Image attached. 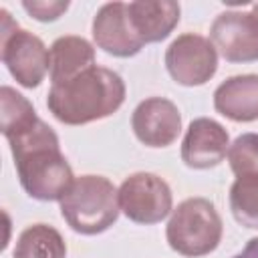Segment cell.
<instances>
[{"label":"cell","instance_id":"3","mask_svg":"<svg viewBox=\"0 0 258 258\" xmlns=\"http://www.w3.org/2000/svg\"><path fill=\"white\" fill-rule=\"evenodd\" d=\"M119 189L105 175H81L60 200V216L83 236L109 230L119 218Z\"/></svg>","mask_w":258,"mask_h":258},{"label":"cell","instance_id":"18","mask_svg":"<svg viewBox=\"0 0 258 258\" xmlns=\"http://www.w3.org/2000/svg\"><path fill=\"white\" fill-rule=\"evenodd\" d=\"M228 163L236 177L258 175V133L238 135L228 149Z\"/></svg>","mask_w":258,"mask_h":258},{"label":"cell","instance_id":"12","mask_svg":"<svg viewBox=\"0 0 258 258\" xmlns=\"http://www.w3.org/2000/svg\"><path fill=\"white\" fill-rule=\"evenodd\" d=\"M214 109L236 123L258 121V75H234L214 91Z\"/></svg>","mask_w":258,"mask_h":258},{"label":"cell","instance_id":"10","mask_svg":"<svg viewBox=\"0 0 258 258\" xmlns=\"http://www.w3.org/2000/svg\"><path fill=\"white\" fill-rule=\"evenodd\" d=\"M230 149V135L222 123L210 117L194 119L181 141V161L191 169H210L224 161Z\"/></svg>","mask_w":258,"mask_h":258},{"label":"cell","instance_id":"7","mask_svg":"<svg viewBox=\"0 0 258 258\" xmlns=\"http://www.w3.org/2000/svg\"><path fill=\"white\" fill-rule=\"evenodd\" d=\"M165 69L177 85H206L218 71V50L210 38L196 32H183L167 46Z\"/></svg>","mask_w":258,"mask_h":258},{"label":"cell","instance_id":"5","mask_svg":"<svg viewBox=\"0 0 258 258\" xmlns=\"http://www.w3.org/2000/svg\"><path fill=\"white\" fill-rule=\"evenodd\" d=\"M0 56L10 77L24 89H36L50 73V50L44 42L12 20L8 10H0Z\"/></svg>","mask_w":258,"mask_h":258},{"label":"cell","instance_id":"11","mask_svg":"<svg viewBox=\"0 0 258 258\" xmlns=\"http://www.w3.org/2000/svg\"><path fill=\"white\" fill-rule=\"evenodd\" d=\"M93 40L97 48L117 58L135 56L145 46L129 22L125 2H107L97 10L93 18Z\"/></svg>","mask_w":258,"mask_h":258},{"label":"cell","instance_id":"20","mask_svg":"<svg viewBox=\"0 0 258 258\" xmlns=\"http://www.w3.org/2000/svg\"><path fill=\"white\" fill-rule=\"evenodd\" d=\"M234 258H258V238L248 240V244L244 246V250L238 252Z\"/></svg>","mask_w":258,"mask_h":258},{"label":"cell","instance_id":"13","mask_svg":"<svg viewBox=\"0 0 258 258\" xmlns=\"http://www.w3.org/2000/svg\"><path fill=\"white\" fill-rule=\"evenodd\" d=\"M127 14L139 40L143 44H151L165 40L173 32V28L179 22L181 8L173 0H159V2L137 0L127 4Z\"/></svg>","mask_w":258,"mask_h":258},{"label":"cell","instance_id":"19","mask_svg":"<svg viewBox=\"0 0 258 258\" xmlns=\"http://www.w3.org/2000/svg\"><path fill=\"white\" fill-rule=\"evenodd\" d=\"M67 0H24L22 8L38 22H54L69 10Z\"/></svg>","mask_w":258,"mask_h":258},{"label":"cell","instance_id":"15","mask_svg":"<svg viewBox=\"0 0 258 258\" xmlns=\"http://www.w3.org/2000/svg\"><path fill=\"white\" fill-rule=\"evenodd\" d=\"M67 244L60 232L48 224L24 228L16 240L12 258H64Z\"/></svg>","mask_w":258,"mask_h":258},{"label":"cell","instance_id":"6","mask_svg":"<svg viewBox=\"0 0 258 258\" xmlns=\"http://www.w3.org/2000/svg\"><path fill=\"white\" fill-rule=\"evenodd\" d=\"M171 206V187L155 173L137 171L119 185V208L125 218L135 224H159L173 212Z\"/></svg>","mask_w":258,"mask_h":258},{"label":"cell","instance_id":"14","mask_svg":"<svg viewBox=\"0 0 258 258\" xmlns=\"http://www.w3.org/2000/svg\"><path fill=\"white\" fill-rule=\"evenodd\" d=\"M95 67V48L83 36H60L50 46V81L62 83Z\"/></svg>","mask_w":258,"mask_h":258},{"label":"cell","instance_id":"1","mask_svg":"<svg viewBox=\"0 0 258 258\" xmlns=\"http://www.w3.org/2000/svg\"><path fill=\"white\" fill-rule=\"evenodd\" d=\"M6 141L22 189L38 202H60L73 185L75 175L52 127L38 119Z\"/></svg>","mask_w":258,"mask_h":258},{"label":"cell","instance_id":"16","mask_svg":"<svg viewBox=\"0 0 258 258\" xmlns=\"http://www.w3.org/2000/svg\"><path fill=\"white\" fill-rule=\"evenodd\" d=\"M0 105H2L0 129L6 139L14 133L24 131L26 127H30L32 123L38 121V115H36L32 103L22 93H18L16 89H12L8 85H4L0 89Z\"/></svg>","mask_w":258,"mask_h":258},{"label":"cell","instance_id":"4","mask_svg":"<svg viewBox=\"0 0 258 258\" xmlns=\"http://www.w3.org/2000/svg\"><path fill=\"white\" fill-rule=\"evenodd\" d=\"M222 218L206 198H187L171 212L165 228L167 244L185 258H200L214 252L222 242Z\"/></svg>","mask_w":258,"mask_h":258},{"label":"cell","instance_id":"9","mask_svg":"<svg viewBox=\"0 0 258 258\" xmlns=\"http://www.w3.org/2000/svg\"><path fill=\"white\" fill-rule=\"evenodd\" d=\"M131 129L143 145L167 147L181 131V113L173 101L165 97H149L135 107Z\"/></svg>","mask_w":258,"mask_h":258},{"label":"cell","instance_id":"21","mask_svg":"<svg viewBox=\"0 0 258 258\" xmlns=\"http://www.w3.org/2000/svg\"><path fill=\"white\" fill-rule=\"evenodd\" d=\"M250 12H252V14H256V16H258V2H256V4H252V10H250Z\"/></svg>","mask_w":258,"mask_h":258},{"label":"cell","instance_id":"8","mask_svg":"<svg viewBox=\"0 0 258 258\" xmlns=\"http://www.w3.org/2000/svg\"><path fill=\"white\" fill-rule=\"evenodd\" d=\"M210 40L228 62H256L258 16L242 10L220 12L210 26Z\"/></svg>","mask_w":258,"mask_h":258},{"label":"cell","instance_id":"17","mask_svg":"<svg viewBox=\"0 0 258 258\" xmlns=\"http://www.w3.org/2000/svg\"><path fill=\"white\" fill-rule=\"evenodd\" d=\"M230 210L234 220L250 230H258V175H240L230 187Z\"/></svg>","mask_w":258,"mask_h":258},{"label":"cell","instance_id":"2","mask_svg":"<svg viewBox=\"0 0 258 258\" xmlns=\"http://www.w3.org/2000/svg\"><path fill=\"white\" fill-rule=\"evenodd\" d=\"M125 95L121 75L95 64L69 81L50 85L46 107L64 125H87L117 113L125 103Z\"/></svg>","mask_w":258,"mask_h":258}]
</instances>
